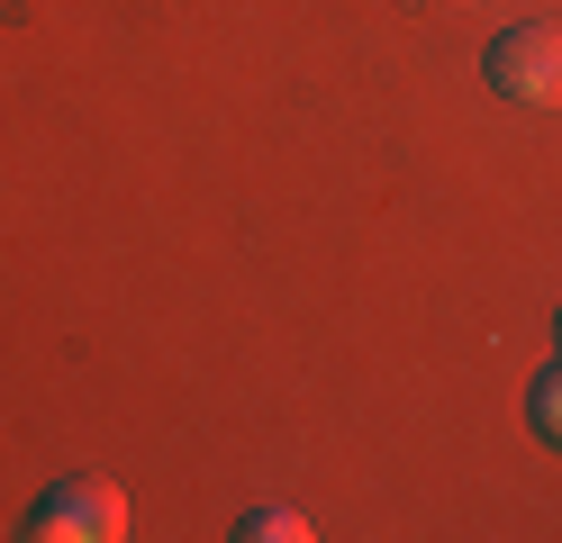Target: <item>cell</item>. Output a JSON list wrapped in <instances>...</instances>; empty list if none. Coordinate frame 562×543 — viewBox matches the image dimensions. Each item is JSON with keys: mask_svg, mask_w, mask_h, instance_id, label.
I'll list each match as a JSON object with an SVG mask.
<instances>
[{"mask_svg": "<svg viewBox=\"0 0 562 543\" xmlns=\"http://www.w3.org/2000/svg\"><path fill=\"white\" fill-rule=\"evenodd\" d=\"M27 543H119L127 534V498L110 480H55L37 507H27Z\"/></svg>", "mask_w": 562, "mask_h": 543, "instance_id": "1", "label": "cell"}, {"mask_svg": "<svg viewBox=\"0 0 562 543\" xmlns=\"http://www.w3.org/2000/svg\"><path fill=\"white\" fill-rule=\"evenodd\" d=\"M490 91H508V100H526V109H562V27L553 19H526V27H508L499 46H490Z\"/></svg>", "mask_w": 562, "mask_h": 543, "instance_id": "2", "label": "cell"}, {"mask_svg": "<svg viewBox=\"0 0 562 543\" xmlns=\"http://www.w3.org/2000/svg\"><path fill=\"white\" fill-rule=\"evenodd\" d=\"M526 417H536V434H544V444H562V362H553V372L536 381V398H526Z\"/></svg>", "mask_w": 562, "mask_h": 543, "instance_id": "4", "label": "cell"}, {"mask_svg": "<svg viewBox=\"0 0 562 543\" xmlns=\"http://www.w3.org/2000/svg\"><path fill=\"white\" fill-rule=\"evenodd\" d=\"M236 534H245V543H308V517H291V507H255Z\"/></svg>", "mask_w": 562, "mask_h": 543, "instance_id": "3", "label": "cell"}, {"mask_svg": "<svg viewBox=\"0 0 562 543\" xmlns=\"http://www.w3.org/2000/svg\"><path fill=\"white\" fill-rule=\"evenodd\" d=\"M553 336H562V308H553Z\"/></svg>", "mask_w": 562, "mask_h": 543, "instance_id": "5", "label": "cell"}]
</instances>
